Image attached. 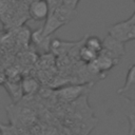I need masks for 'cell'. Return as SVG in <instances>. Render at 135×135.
<instances>
[{"mask_svg":"<svg viewBox=\"0 0 135 135\" xmlns=\"http://www.w3.org/2000/svg\"><path fill=\"white\" fill-rule=\"evenodd\" d=\"M86 90H88V85H85V84L70 85V86H65V88L59 90L58 95L63 101H74L75 99L79 98Z\"/></svg>","mask_w":135,"mask_h":135,"instance_id":"277c9868","label":"cell"},{"mask_svg":"<svg viewBox=\"0 0 135 135\" xmlns=\"http://www.w3.org/2000/svg\"><path fill=\"white\" fill-rule=\"evenodd\" d=\"M124 114L129 122V135H132L135 131V102L124 98Z\"/></svg>","mask_w":135,"mask_h":135,"instance_id":"52a82bcc","label":"cell"},{"mask_svg":"<svg viewBox=\"0 0 135 135\" xmlns=\"http://www.w3.org/2000/svg\"><path fill=\"white\" fill-rule=\"evenodd\" d=\"M98 55H99V54H97V53H95L94 51L90 50V49L86 47L84 44L79 49V52H78L79 58H80L84 63H86V64H90V63L94 62V61L97 59Z\"/></svg>","mask_w":135,"mask_h":135,"instance_id":"9c48e42d","label":"cell"},{"mask_svg":"<svg viewBox=\"0 0 135 135\" xmlns=\"http://www.w3.org/2000/svg\"><path fill=\"white\" fill-rule=\"evenodd\" d=\"M120 95H122V97H123V98L129 99V100H131V101L135 102V85H134L133 88H131V89L127 90L126 92H123V93H122V94H120Z\"/></svg>","mask_w":135,"mask_h":135,"instance_id":"7c38bea8","label":"cell"},{"mask_svg":"<svg viewBox=\"0 0 135 135\" xmlns=\"http://www.w3.org/2000/svg\"><path fill=\"white\" fill-rule=\"evenodd\" d=\"M76 9H73L71 7H68L65 6L64 4L60 5L54 13L53 15H55L63 24H66L69 22H71L75 17H76Z\"/></svg>","mask_w":135,"mask_h":135,"instance_id":"8992f818","label":"cell"},{"mask_svg":"<svg viewBox=\"0 0 135 135\" xmlns=\"http://www.w3.org/2000/svg\"><path fill=\"white\" fill-rule=\"evenodd\" d=\"M132 135H135V131H134V133H133V134H132Z\"/></svg>","mask_w":135,"mask_h":135,"instance_id":"5bb4252c","label":"cell"},{"mask_svg":"<svg viewBox=\"0 0 135 135\" xmlns=\"http://www.w3.org/2000/svg\"><path fill=\"white\" fill-rule=\"evenodd\" d=\"M79 1H80V0H62L63 4H64L65 6L71 7V8H73V9H76V7H77Z\"/></svg>","mask_w":135,"mask_h":135,"instance_id":"4fadbf2b","label":"cell"},{"mask_svg":"<svg viewBox=\"0 0 135 135\" xmlns=\"http://www.w3.org/2000/svg\"><path fill=\"white\" fill-rule=\"evenodd\" d=\"M64 24L53 14H50V16L46 18V20L44 21L43 26L41 27L42 31V35L45 37H50L52 34H54L58 28H60L61 26H63Z\"/></svg>","mask_w":135,"mask_h":135,"instance_id":"5b68a950","label":"cell"},{"mask_svg":"<svg viewBox=\"0 0 135 135\" xmlns=\"http://www.w3.org/2000/svg\"><path fill=\"white\" fill-rule=\"evenodd\" d=\"M104 135H105V134H104Z\"/></svg>","mask_w":135,"mask_h":135,"instance_id":"e0dca14e","label":"cell"},{"mask_svg":"<svg viewBox=\"0 0 135 135\" xmlns=\"http://www.w3.org/2000/svg\"><path fill=\"white\" fill-rule=\"evenodd\" d=\"M108 34L123 43L135 40V11L129 19L111 25L108 30Z\"/></svg>","mask_w":135,"mask_h":135,"instance_id":"6da1fadb","label":"cell"},{"mask_svg":"<svg viewBox=\"0 0 135 135\" xmlns=\"http://www.w3.org/2000/svg\"><path fill=\"white\" fill-rule=\"evenodd\" d=\"M38 82L36 81V79L34 78H31V77H27L25 78L22 83H21V88H22V92L24 94H33L34 92L37 91L38 89Z\"/></svg>","mask_w":135,"mask_h":135,"instance_id":"8fae6325","label":"cell"},{"mask_svg":"<svg viewBox=\"0 0 135 135\" xmlns=\"http://www.w3.org/2000/svg\"><path fill=\"white\" fill-rule=\"evenodd\" d=\"M105 135H110V134H105Z\"/></svg>","mask_w":135,"mask_h":135,"instance_id":"9a60e30c","label":"cell"},{"mask_svg":"<svg viewBox=\"0 0 135 135\" xmlns=\"http://www.w3.org/2000/svg\"><path fill=\"white\" fill-rule=\"evenodd\" d=\"M134 2H135V0H134Z\"/></svg>","mask_w":135,"mask_h":135,"instance_id":"2e32d148","label":"cell"},{"mask_svg":"<svg viewBox=\"0 0 135 135\" xmlns=\"http://www.w3.org/2000/svg\"><path fill=\"white\" fill-rule=\"evenodd\" d=\"M102 41H103L102 51L109 54L111 57H113L117 61H120V59L124 55V43L113 38L109 34L105 36V38Z\"/></svg>","mask_w":135,"mask_h":135,"instance_id":"7a4b0ae2","label":"cell"},{"mask_svg":"<svg viewBox=\"0 0 135 135\" xmlns=\"http://www.w3.org/2000/svg\"><path fill=\"white\" fill-rule=\"evenodd\" d=\"M28 15L35 21H45L50 16L47 0H34L28 6Z\"/></svg>","mask_w":135,"mask_h":135,"instance_id":"3957f363","label":"cell"},{"mask_svg":"<svg viewBox=\"0 0 135 135\" xmlns=\"http://www.w3.org/2000/svg\"><path fill=\"white\" fill-rule=\"evenodd\" d=\"M86 47H89L90 50L94 51L97 54H100L102 49H103V41L97 37V36H86L84 38V43H83Z\"/></svg>","mask_w":135,"mask_h":135,"instance_id":"ba28073f","label":"cell"},{"mask_svg":"<svg viewBox=\"0 0 135 135\" xmlns=\"http://www.w3.org/2000/svg\"><path fill=\"white\" fill-rule=\"evenodd\" d=\"M135 85V64L131 65L128 73H127V77H126V81L123 83V85L118 89L117 93L118 94H122L123 92H126L127 90L133 88Z\"/></svg>","mask_w":135,"mask_h":135,"instance_id":"30bf717a","label":"cell"}]
</instances>
